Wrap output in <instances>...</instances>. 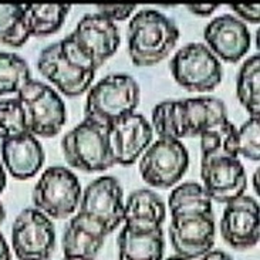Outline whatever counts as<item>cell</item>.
<instances>
[{"mask_svg":"<svg viewBox=\"0 0 260 260\" xmlns=\"http://www.w3.org/2000/svg\"><path fill=\"white\" fill-rule=\"evenodd\" d=\"M61 260H87V259H81V257H66V256H64Z\"/></svg>","mask_w":260,"mask_h":260,"instance_id":"obj_39","label":"cell"},{"mask_svg":"<svg viewBox=\"0 0 260 260\" xmlns=\"http://www.w3.org/2000/svg\"><path fill=\"white\" fill-rule=\"evenodd\" d=\"M30 37L24 5H0V43L20 47Z\"/></svg>","mask_w":260,"mask_h":260,"instance_id":"obj_25","label":"cell"},{"mask_svg":"<svg viewBox=\"0 0 260 260\" xmlns=\"http://www.w3.org/2000/svg\"><path fill=\"white\" fill-rule=\"evenodd\" d=\"M212 202L213 201L204 185L195 181H186L176 185L171 190L167 209L171 211V216L186 213H211L213 212Z\"/></svg>","mask_w":260,"mask_h":260,"instance_id":"obj_22","label":"cell"},{"mask_svg":"<svg viewBox=\"0 0 260 260\" xmlns=\"http://www.w3.org/2000/svg\"><path fill=\"white\" fill-rule=\"evenodd\" d=\"M220 233L228 245L238 250L259 243V202L250 195H240L226 202L220 219Z\"/></svg>","mask_w":260,"mask_h":260,"instance_id":"obj_16","label":"cell"},{"mask_svg":"<svg viewBox=\"0 0 260 260\" xmlns=\"http://www.w3.org/2000/svg\"><path fill=\"white\" fill-rule=\"evenodd\" d=\"M37 69L66 95H80L90 87L97 69L78 54L69 40L50 43L43 47Z\"/></svg>","mask_w":260,"mask_h":260,"instance_id":"obj_3","label":"cell"},{"mask_svg":"<svg viewBox=\"0 0 260 260\" xmlns=\"http://www.w3.org/2000/svg\"><path fill=\"white\" fill-rule=\"evenodd\" d=\"M128 54L135 66H154L174 50L179 27L174 19L152 7L131 16L127 28Z\"/></svg>","mask_w":260,"mask_h":260,"instance_id":"obj_2","label":"cell"},{"mask_svg":"<svg viewBox=\"0 0 260 260\" xmlns=\"http://www.w3.org/2000/svg\"><path fill=\"white\" fill-rule=\"evenodd\" d=\"M189 167V152L182 141L158 137L142 152L140 172L142 179L152 186L169 188L175 185Z\"/></svg>","mask_w":260,"mask_h":260,"instance_id":"obj_10","label":"cell"},{"mask_svg":"<svg viewBox=\"0 0 260 260\" xmlns=\"http://www.w3.org/2000/svg\"><path fill=\"white\" fill-rule=\"evenodd\" d=\"M165 260H190V259H185V257H181V256L175 254V256H171V257H168V259H165Z\"/></svg>","mask_w":260,"mask_h":260,"instance_id":"obj_38","label":"cell"},{"mask_svg":"<svg viewBox=\"0 0 260 260\" xmlns=\"http://www.w3.org/2000/svg\"><path fill=\"white\" fill-rule=\"evenodd\" d=\"M12 246L19 260H49L56 247L51 218L35 206L21 209L12 225Z\"/></svg>","mask_w":260,"mask_h":260,"instance_id":"obj_11","label":"cell"},{"mask_svg":"<svg viewBox=\"0 0 260 260\" xmlns=\"http://www.w3.org/2000/svg\"><path fill=\"white\" fill-rule=\"evenodd\" d=\"M165 219L167 204L154 189H135L124 201V225L133 231H156L162 228Z\"/></svg>","mask_w":260,"mask_h":260,"instance_id":"obj_19","label":"cell"},{"mask_svg":"<svg viewBox=\"0 0 260 260\" xmlns=\"http://www.w3.org/2000/svg\"><path fill=\"white\" fill-rule=\"evenodd\" d=\"M259 175H260V168L257 167L253 174V186H254V190H256V193H259Z\"/></svg>","mask_w":260,"mask_h":260,"instance_id":"obj_36","label":"cell"},{"mask_svg":"<svg viewBox=\"0 0 260 260\" xmlns=\"http://www.w3.org/2000/svg\"><path fill=\"white\" fill-rule=\"evenodd\" d=\"M137 9L135 5H99L97 6V12L106 14L107 17H110L111 20H125L131 14L134 13V10Z\"/></svg>","mask_w":260,"mask_h":260,"instance_id":"obj_30","label":"cell"},{"mask_svg":"<svg viewBox=\"0 0 260 260\" xmlns=\"http://www.w3.org/2000/svg\"><path fill=\"white\" fill-rule=\"evenodd\" d=\"M204 39L206 46L219 60L238 61L250 47V31L246 23L238 16L223 13L215 16L205 26Z\"/></svg>","mask_w":260,"mask_h":260,"instance_id":"obj_17","label":"cell"},{"mask_svg":"<svg viewBox=\"0 0 260 260\" xmlns=\"http://www.w3.org/2000/svg\"><path fill=\"white\" fill-rule=\"evenodd\" d=\"M236 95L252 117L260 113V54L254 53L242 63L236 76Z\"/></svg>","mask_w":260,"mask_h":260,"instance_id":"obj_23","label":"cell"},{"mask_svg":"<svg viewBox=\"0 0 260 260\" xmlns=\"http://www.w3.org/2000/svg\"><path fill=\"white\" fill-rule=\"evenodd\" d=\"M6 219V209H5V205L0 201V225L3 223V220Z\"/></svg>","mask_w":260,"mask_h":260,"instance_id":"obj_37","label":"cell"},{"mask_svg":"<svg viewBox=\"0 0 260 260\" xmlns=\"http://www.w3.org/2000/svg\"><path fill=\"white\" fill-rule=\"evenodd\" d=\"M17 100L24 110L28 133L53 137L61 131L67 120L66 104L51 85L31 78L17 91Z\"/></svg>","mask_w":260,"mask_h":260,"instance_id":"obj_8","label":"cell"},{"mask_svg":"<svg viewBox=\"0 0 260 260\" xmlns=\"http://www.w3.org/2000/svg\"><path fill=\"white\" fill-rule=\"evenodd\" d=\"M107 232L94 220L76 212L67 222L63 233V252L66 257L94 260L104 245Z\"/></svg>","mask_w":260,"mask_h":260,"instance_id":"obj_20","label":"cell"},{"mask_svg":"<svg viewBox=\"0 0 260 260\" xmlns=\"http://www.w3.org/2000/svg\"><path fill=\"white\" fill-rule=\"evenodd\" d=\"M140 103V84L131 74L111 73L100 78L87 92L84 115L110 124L131 114Z\"/></svg>","mask_w":260,"mask_h":260,"instance_id":"obj_4","label":"cell"},{"mask_svg":"<svg viewBox=\"0 0 260 260\" xmlns=\"http://www.w3.org/2000/svg\"><path fill=\"white\" fill-rule=\"evenodd\" d=\"M171 74L189 91H212L223 77V67L205 43L190 42L176 50L169 61Z\"/></svg>","mask_w":260,"mask_h":260,"instance_id":"obj_7","label":"cell"},{"mask_svg":"<svg viewBox=\"0 0 260 260\" xmlns=\"http://www.w3.org/2000/svg\"><path fill=\"white\" fill-rule=\"evenodd\" d=\"M168 233L178 256L199 259L215 245V215L213 212L175 215L171 218Z\"/></svg>","mask_w":260,"mask_h":260,"instance_id":"obj_14","label":"cell"},{"mask_svg":"<svg viewBox=\"0 0 260 260\" xmlns=\"http://www.w3.org/2000/svg\"><path fill=\"white\" fill-rule=\"evenodd\" d=\"M6 185H7L6 169H5V165H3L2 159H0V193L6 189Z\"/></svg>","mask_w":260,"mask_h":260,"instance_id":"obj_35","label":"cell"},{"mask_svg":"<svg viewBox=\"0 0 260 260\" xmlns=\"http://www.w3.org/2000/svg\"><path fill=\"white\" fill-rule=\"evenodd\" d=\"M218 3H190V5H186V9L190 13L198 14V16H209L218 9Z\"/></svg>","mask_w":260,"mask_h":260,"instance_id":"obj_32","label":"cell"},{"mask_svg":"<svg viewBox=\"0 0 260 260\" xmlns=\"http://www.w3.org/2000/svg\"><path fill=\"white\" fill-rule=\"evenodd\" d=\"M2 162L17 179L35 176L44 164L46 154L40 141L31 133L5 138L0 144Z\"/></svg>","mask_w":260,"mask_h":260,"instance_id":"obj_18","label":"cell"},{"mask_svg":"<svg viewBox=\"0 0 260 260\" xmlns=\"http://www.w3.org/2000/svg\"><path fill=\"white\" fill-rule=\"evenodd\" d=\"M228 118V108L220 99L199 95L188 99H168L152 108V128L159 137L181 140L197 137L218 127Z\"/></svg>","mask_w":260,"mask_h":260,"instance_id":"obj_1","label":"cell"},{"mask_svg":"<svg viewBox=\"0 0 260 260\" xmlns=\"http://www.w3.org/2000/svg\"><path fill=\"white\" fill-rule=\"evenodd\" d=\"M117 242L120 260H162L164 257L165 240L162 228L140 232L124 225Z\"/></svg>","mask_w":260,"mask_h":260,"instance_id":"obj_21","label":"cell"},{"mask_svg":"<svg viewBox=\"0 0 260 260\" xmlns=\"http://www.w3.org/2000/svg\"><path fill=\"white\" fill-rule=\"evenodd\" d=\"M24 9H26L30 35L47 36L56 33L63 26L71 6L63 3H53V5L33 3V5H24Z\"/></svg>","mask_w":260,"mask_h":260,"instance_id":"obj_24","label":"cell"},{"mask_svg":"<svg viewBox=\"0 0 260 260\" xmlns=\"http://www.w3.org/2000/svg\"><path fill=\"white\" fill-rule=\"evenodd\" d=\"M28 133L24 110L17 97L0 100V138H10Z\"/></svg>","mask_w":260,"mask_h":260,"instance_id":"obj_28","label":"cell"},{"mask_svg":"<svg viewBox=\"0 0 260 260\" xmlns=\"http://www.w3.org/2000/svg\"><path fill=\"white\" fill-rule=\"evenodd\" d=\"M236 149L238 155L249 159H260V118L249 117L236 131Z\"/></svg>","mask_w":260,"mask_h":260,"instance_id":"obj_29","label":"cell"},{"mask_svg":"<svg viewBox=\"0 0 260 260\" xmlns=\"http://www.w3.org/2000/svg\"><path fill=\"white\" fill-rule=\"evenodd\" d=\"M233 12L239 14L242 20L252 21V23H259L260 20V5L259 3H252V5H245V3H233L231 5ZM239 17V19H240Z\"/></svg>","mask_w":260,"mask_h":260,"instance_id":"obj_31","label":"cell"},{"mask_svg":"<svg viewBox=\"0 0 260 260\" xmlns=\"http://www.w3.org/2000/svg\"><path fill=\"white\" fill-rule=\"evenodd\" d=\"M199 260H233L231 254H228L223 250H209L208 253H205L204 256H201Z\"/></svg>","mask_w":260,"mask_h":260,"instance_id":"obj_33","label":"cell"},{"mask_svg":"<svg viewBox=\"0 0 260 260\" xmlns=\"http://www.w3.org/2000/svg\"><path fill=\"white\" fill-rule=\"evenodd\" d=\"M83 188L77 175L67 167L51 165L43 171L33 186L35 208L49 218L66 219L77 212Z\"/></svg>","mask_w":260,"mask_h":260,"instance_id":"obj_6","label":"cell"},{"mask_svg":"<svg viewBox=\"0 0 260 260\" xmlns=\"http://www.w3.org/2000/svg\"><path fill=\"white\" fill-rule=\"evenodd\" d=\"M0 260H12L10 247L7 245L6 239H5V236H3L2 232H0Z\"/></svg>","mask_w":260,"mask_h":260,"instance_id":"obj_34","label":"cell"},{"mask_svg":"<svg viewBox=\"0 0 260 260\" xmlns=\"http://www.w3.org/2000/svg\"><path fill=\"white\" fill-rule=\"evenodd\" d=\"M66 161L74 168L97 172L115 165L108 147V124L92 118L80 121L61 140Z\"/></svg>","mask_w":260,"mask_h":260,"instance_id":"obj_5","label":"cell"},{"mask_svg":"<svg viewBox=\"0 0 260 260\" xmlns=\"http://www.w3.org/2000/svg\"><path fill=\"white\" fill-rule=\"evenodd\" d=\"M201 178L212 201L229 202L245 193L246 169L239 156L218 152L201 155Z\"/></svg>","mask_w":260,"mask_h":260,"instance_id":"obj_13","label":"cell"},{"mask_svg":"<svg viewBox=\"0 0 260 260\" xmlns=\"http://www.w3.org/2000/svg\"><path fill=\"white\" fill-rule=\"evenodd\" d=\"M154 128L141 113H131L108 124V147L115 164L133 165L152 142Z\"/></svg>","mask_w":260,"mask_h":260,"instance_id":"obj_15","label":"cell"},{"mask_svg":"<svg viewBox=\"0 0 260 260\" xmlns=\"http://www.w3.org/2000/svg\"><path fill=\"white\" fill-rule=\"evenodd\" d=\"M236 131L238 128L231 120H226L218 127L206 129L199 135L201 155L225 152L233 156H239L236 149Z\"/></svg>","mask_w":260,"mask_h":260,"instance_id":"obj_27","label":"cell"},{"mask_svg":"<svg viewBox=\"0 0 260 260\" xmlns=\"http://www.w3.org/2000/svg\"><path fill=\"white\" fill-rule=\"evenodd\" d=\"M77 212L99 223L107 235L124 222V190L111 175H101L85 186Z\"/></svg>","mask_w":260,"mask_h":260,"instance_id":"obj_12","label":"cell"},{"mask_svg":"<svg viewBox=\"0 0 260 260\" xmlns=\"http://www.w3.org/2000/svg\"><path fill=\"white\" fill-rule=\"evenodd\" d=\"M66 39L95 69L113 56L121 43L117 23L100 12L85 13Z\"/></svg>","mask_w":260,"mask_h":260,"instance_id":"obj_9","label":"cell"},{"mask_svg":"<svg viewBox=\"0 0 260 260\" xmlns=\"http://www.w3.org/2000/svg\"><path fill=\"white\" fill-rule=\"evenodd\" d=\"M31 80L28 63L17 53L0 51V95L20 90Z\"/></svg>","mask_w":260,"mask_h":260,"instance_id":"obj_26","label":"cell"}]
</instances>
